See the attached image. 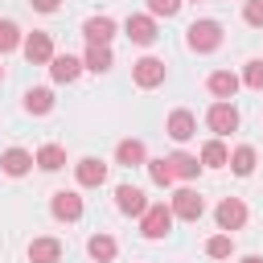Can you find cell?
<instances>
[{
	"label": "cell",
	"instance_id": "obj_1",
	"mask_svg": "<svg viewBox=\"0 0 263 263\" xmlns=\"http://www.w3.org/2000/svg\"><path fill=\"white\" fill-rule=\"evenodd\" d=\"M185 45H189L193 53H214V49H222V25H218L214 16H197V21L185 29Z\"/></svg>",
	"mask_w": 263,
	"mask_h": 263
},
{
	"label": "cell",
	"instance_id": "obj_2",
	"mask_svg": "<svg viewBox=\"0 0 263 263\" xmlns=\"http://www.w3.org/2000/svg\"><path fill=\"white\" fill-rule=\"evenodd\" d=\"M140 222V234L148 238V242H160V238H168V230H173V210L164 205V201H148V210L136 218Z\"/></svg>",
	"mask_w": 263,
	"mask_h": 263
},
{
	"label": "cell",
	"instance_id": "obj_3",
	"mask_svg": "<svg viewBox=\"0 0 263 263\" xmlns=\"http://www.w3.org/2000/svg\"><path fill=\"white\" fill-rule=\"evenodd\" d=\"M238 123H242V115H238V107H234V99H214L210 107H205V127L214 132V136H230V132H238Z\"/></svg>",
	"mask_w": 263,
	"mask_h": 263
},
{
	"label": "cell",
	"instance_id": "obj_4",
	"mask_svg": "<svg viewBox=\"0 0 263 263\" xmlns=\"http://www.w3.org/2000/svg\"><path fill=\"white\" fill-rule=\"evenodd\" d=\"M164 78H168V66H164V58H156V53H144V58H136V62H132V82H136L140 90H156Z\"/></svg>",
	"mask_w": 263,
	"mask_h": 263
},
{
	"label": "cell",
	"instance_id": "obj_5",
	"mask_svg": "<svg viewBox=\"0 0 263 263\" xmlns=\"http://www.w3.org/2000/svg\"><path fill=\"white\" fill-rule=\"evenodd\" d=\"M168 210H173L177 222H197V218L205 214V201H201V193H197L193 185H177L173 197H168Z\"/></svg>",
	"mask_w": 263,
	"mask_h": 263
},
{
	"label": "cell",
	"instance_id": "obj_6",
	"mask_svg": "<svg viewBox=\"0 0 263 263\" xmlns=\"http://www.w3.org/2000/svg\"><path fill=\"white\" fill-rule=\"evenodd\" d=\"M21 53H25V62H29V66H49V58L58 53V49H53V33H45V29H33V33H25V41H21Z\"/></svg>",
	"mask_w": 263,
	"mask_h": 263
},
{
	"label": "cell",
	"instance_id": "obj_7",
	"mask_svg": "<svg viewBox=\"0 0 263 263\" xmlns=\"http://www.w3.org/2000/svg\"><path fill=\"white\" fill-rule=\"evenodd\" d=\"M247 201L242 197H222L218 205H214V222H218V230H226V234H234V230H242L247 226Z\"/></svg>",
	"mask_w": 263,
	"mask_h": 263
},
{
	"label": "cell",
	"instance_id": "obj_8",
	"mask_svg": "<svg viewBox=\"0 0 263 263\" xmlns=\"http://www.w3.org/2000/svg\"><path fill=\"white\" fill-rule=\"evenodd\" d=\"M123 37L132 41V45H156V37H160V29H156V16H148V12H132L127 21H123Z\"/></svg>",
	"mask_w": 263,
	"mask_h": 263
},
{
	"label": "cell",
	"instance_id": "obj_9",
	"mask_svg": "<svg viewBox=\"0 0 263 263\" xmlns=\"http://www.w3.org/2000/svg\"><path fill=\"white\" fill-rule=\"evenodd\" d=\"M82 210H86V201H82L78 189H58V193L49 197V214H53L58 222H78Z\"/></svg>",
	"mask_w": 263,
	"mask_h": 263
},
{
	"label": "cell",
	"instance_id": "obj_10",
	"mask_svg": "<svg viewBox=\"0 0 263 263\" xmlns=\"http://www.w3.org/2000/svg\"><path fill=\"white\" fill-rule=\"evenodd\" d=\"M164 132H168V140H173V144H189V140L197 136V115H193L189 107H177V111H168Z\"/></svg>",
	"mask_w": 263,
	"mask_h": 263
},
{
	"label": "cell",
	"instance_id": "obj_11",
	"mask_svg": "<svg viewBox=\"0 0 263 263\" xmlns=\"http://www.w3.org/2000/svg\"><path fill=\"white\" fill-rule=\"evenodd\" d=\"M115 210H119L123 218H140V214L148 210V193H144L140 185L123 181V185H115Z\"/></svg>",
	"mask_w": 263,
	"mask_h": 263
},
{
	"label": "cell",
	"instance_id": "obj_12",
	"mask_svg": "<svg viewBox=\"0 0 263 263\" xmlns=\"http://www.w3.org/2000/svg\"><path fill=\"white\" fill-rule=\"evenodd\" d=\"M49 78H53L58 86L78 82V78H82V58H78V53H53V58H49Z\"/></svg>",
	"mask_w": 263,
	"mask_h": 263
},
{
	"label": "cell",
	"instance_id": "obj_13",
	"mask_svg": "<svg viewBox=\"0 0 263 263\" xmlns=\"http://www.w3.org/2000/svg\"><path fill=\"white\" fill-rule=\"evenodd\" d=\"M74 181H78V189H99L107 181V164L99 156H78L74 160Z\"/></svg>",
	"mask_w": 263,
	"mask_h": 263
},
{
	"label": "cell",
	"instance_id": "obj_14",
	"mask_svg": "<svg viewBox=\"0 0 263 263\" xmlns=\"http://www.w3.org/2000/svg\"><path fill=\"white\" fill-rule=\"evenodd\" d=\"M25 259H29V263H62V238H53V234H37V238H29Z\"/></svg>",
	"mask_w": 263,
	"mask_h": 263
},
{
	"label": "cell",
	"instance_id": "obj_15",
	"mask_svg": "<svg viewBox=\"0 0 263 263\" xmlns=\"http://www.w3.org/2000/svg\"><path fill=\"white\" fill-rule=\"evenodd\" d=\"M119 33V25H115V16H107V12H99V16H86L82 21V37L90 41V45H111V37Z\"/></svg>",
	"mask_w": 263,
	"mask_h": 263
},
{
	"label": "cell",
	"instance_id": "obj_16",
	"mask_svg": "<svg viewBox=\"0 0 263 263\" xmlns=\"http://www.w3.org/2000/svg\"><path fill=\"white\" fill-rule=\"evenodd\" d=\"M164 160H168V168H173V177H177L181 185H193V181L201 177V160H197L193 152H185V148H177V152H168Z\"/></svg>",
	"mask_w": 263,
	"mask_h": 263
},
{
	"label": "cell",
	"instance_id": "obj_17",
	"mask_svg": "<svg viewBox=\"0 0 263 263\" xmlns=\"http://www.w3.org/2000/svg\"><path fill=\"white\" fill-rule=\"evenodd\" d=\"M0 173L12 177V181L25 177V173H33V152H29V148H16V144L4 148V152H0Z\"/></svg>",
	"mask_w": 263,
	"mask_h": 263
},
{
	"label": "cell",
	"instance_id": "obj_18",
	"mask_svg": "<svg viewBox=\"0 0 263 263\" xmlns=\"http://www.w3.org/2000/svg\"><path fill=\"white\" fill-rule=\"evenodd\" d=\"M144 160H148V144L144 140H119L115 144V164H123V168H144Z\"/></svg>",
	"mask_w": 263,
	"mask_h": 263
},
{
	"label": "cell",
	"instance_id": "obj_19",
	"mask_svg": "<svg viewBox=\"0 0 263 263\" xmlns=\"http://www.w3.org/2000/svg\"><path fill=\"white\" fill-rule=\"evenodd\" d=\"M238 86H242V78H238L234 70H214V74L205 78V90H210L214 99H234Z\"/></svg>",
	"mask_w": 263,
	"mask_h": 263
},
{
	"label": "cell",
	"instance_id": "obj_20",
	"mask_svg": "<svg viewBox=\"0 0 263 263\" xmlns=\"http://www.w3.org/2000/svg\"><path fill=\"white\" fill-rule=\"evenodd\" d=\"M111 66H115L111 45H90V41H86V49H82V70H90V74H107Z\"/></svg>",
	"mask_w": 263,
	"mask_h": 263
},
{
	"label": "cell",
	"instance_id": "obj_21",
	"mask_svg": "<svg viewBox=\"0 0 263 263\" xmlns=\"http://www.w3.org/2000/svg\"><path fill=\"white\" fill-rule=\"evenodd\" d=\"M197 160H201V168H226V160H230V148H226V140H222V136H210V140L201 144Z\"/></svg>",
	"mask_w": 263,
	"mask_h": 263
},
{
	"label": "cell",
	"instance_id": "obj_22",
	"mask_svg": "<svg viewBox=\"0 0 263 263\" xmlns=\"http://www.w3.org/2000/svg\"><path fill=\"white\" fill-rule=\"evenodd\" d=\"M53 103H58V99H53V90H49V86H29V90H25V99H21V107H25L29 115H49V111H53Z\"/></svg>",
	"mask_w": 263,
	"mask_h": 263
},
{
	"label": "cell",
	"instance_id": "obj_23",
	"mask_svg": "<svg viewBox=\"0 0 263 263\" xmlns=\"http://www.w3.org/2000/svg\"><path fill=\"white\" fill-rule=\"evenodd\" d=\"M255 164H259V152H255L251 144H238V148H230V160H226V168H230L234 177H251V173H255Z\"/></svg>",
	"mask_w": 263,
	"mask_h": 263
},
{
	"label": "cell",
	"instance_id": "obj_24",
	"mask_svg": "<svg viewBox=\"0 0 263 263\" xmlns=\"http://www.w3.org/2000/svg\"><path fill=\"white\" fill-rule=\"evenodd\" d=\"M33 164H37L41 173H58V168H66V148H62V144H41V148L33 152Z\"/></svg>",
	"mask_w": 263,
	"mask_h": 263
},
{
	"label": "cell",
	"instance_id": "obj_25",
	"mask_svg": "<svg viewBox=\"0 0 263 263\" xmlns=\"http://www.w3.org/2000/svg\"><path fill=\"white\" fill-rule=\"evenodd\" d=\"M86 255H90L95 263H111V259L119 255V242H115L111 234H103V230H99V234H90V238H86Z\"/></svg>",
	"mask_w": 263,
	"mask_h": 263
},
{
	"label": "cell",
	"instance_id": "obj_26",
	"mask_svg": "<svg viewBox=\"0 0 263 263\" xmlns=\"http://www.w3.org/2000/svg\"><path fill=\"white\" fill-rule=\"evenodd\" d=\"M144 168H148L152 185H160V189H173V185H177V177H173V168H168V160H164V156H156V160L148 156V160H144Z\"/></svg>",
	"mask_w": 263,
	"mask_h": 263
},
{
	"label": "cell",
	"instance_id": "obj_27",
	"mask_svg": "<svg viewBox=\"0 0 263 263\" xmlns=\"http://www.w3.org/2000/svg\"><path fill=\"white\" fill-rule=\"evenodd\" d=\"M205 255H210V259H230V255H234V234H226V230L210 234V238H205Z\"/></svg>",
	"mask_w": 263,
	"mask_h": 263
},
{
	"label": "cell",
	"instance_id": "obj_28",
	"mask_svg": "<svg viewBox=\"0 0 263 263\" xmlns=\"http://www.w3.org/2000/svg\"><path fill=\"white\" fill-rule=\"evenodd\" d=\"M21 41H25L21 25L4 16V21H0V58H4V53H12V49H21Z\"/></svg>",
	"mask_w": 263,
	"mask_h": 263
},
{
	"label": "cell",
	"instance_id": "obj_29",
	"mask_svg": "<svg viewBox=\"0 0 263 263\" xmlns=\"http://www.w3.org/2000/svg\"><path fill=\"white\" fill-rule=\"evenodd\" d=\"M242 86H251V90H263V58H251L247 66H242Z\"/></svg>",
	"mask_w": 263,
	"mask_h": 263
},
{
	"label": "cell",
	"instance_id": "obj_30",
	"mask_svg": "<svg viewBox=\"0 0 263 263\" xmlns=\"http://www.w3.org/2000/svg\"><path fill=\"white\" fill-rule=\"evenodd\" d=\"M181 4H185V0H148V16H156V21L164 16V21H168V16L181 12Z\"/></svg>",
	"mask_w": 263,
	"mask_h": 263
},
{
	"label": "cell",
	"instance_id": "obj_31",
	"mask_svg": "<svg viewBox=\"0 0 263 263\" xmlns=\"http://www.w3.org/2000/svg\"><path fill=\"white\" fill-rule=\"evenodd\" d=\"M242 21L251 29H263V0H242Z\"/></svg>",
	"mask_w": 263,
	"mask_h": 263
},
{
	"label": "cell",
	"instance_id": "obj_32",
	"mask_svg": "<svg viewBox=\"0 0 263 263\" xmlns=\"http://www.w3.org/2000/svg\"><path fill=\"white\" fill-rule=\"evenodd\" d=\"M29 8H33V12H45V16H49V12H58V8H62V0H29Z\"/></svg>",
	"mask_w": 263,
	"mask_h": 263
},
{
	"label": "cell",
	"instance_id": "obj_33",
	"mask_svg": "<svg viewBox=\"0 0 263 263\" xmlns=\"http://www.w3.org/2000/svg\"><path fill=\"white\" fill-rule=\"evenodd\" d=\"M238 263H263V255H242Z\"/></svg>",
	"mask_w": 263,
	"mask_h": 263
},
{
	"label": "cell",
	"instance_id": "obj_34",
	"mask_svg": "<svg viewBox=\"0 0 263 263\" xmlns=\"http://www.w3.org/2000/svg\"><path fill=\"white\" fill-rule=\"evenodd\" d=\"M0 82H4V66H0Z\"/></svg>",
	"mask_w": 263,
	"mask_h": 263
},
{
	"label": "cell",
	"instance_id": "obj_35",
	"mask_svg": "<svg viewBox=\"0 0 263 263\" xmlns=\"http://www.w3.org/2000/svg\"><path fill=\"white\" fill-rule=\"evenodd\" d=\"M185 4H201V0H185Z\"/></svg>",
	"mask_w": 263,
	"mask_h": 263
}]
</instances>
